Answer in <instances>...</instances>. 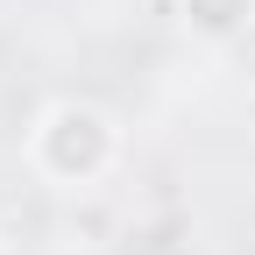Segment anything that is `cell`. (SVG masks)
I'll use <instances>...</instances> for the list:
<instances>
[{"label": "cell", "mask_w": 255, "mask_h": 255, "mask_svg": "<svg viewBox=\"0 0 255 255\" xmlns=\"http://www.w3.org/2000/svg\"><path fill=\"white\" fill-rule=\"evenodd\" d=\"M0 255H7V241H0Z\"/></svg>", "instance_id": "3"}, {"label": "cell", "mask_w": 255, "mask_h": 255, "mask_svg": "<svg viewBox=\"0 0 255 255\" xmlns=\"http://www.w3.org/2000/svg\"><path fill=\"white\" fill-rule=\"evenodd\" d=\"M114 156H121V128L92 100H50L36 114V128H28V163L50 184H64V191L100 184L114 170Z\"/></svg>", "instance_id": "1"}, {"label": "cell", "mask_w": 255, "mask_h": 255, "mask_svg": "<svg viewBox=\"0 0 255 255\" xmlns=\"http://www.w3.org/2000/svg\"><path fill=\"white\" fill-rule=\"evenodd\" d=\"M177 14H184L191 36L227 43V36H241V28L255 21V0H177Z\"/></svg>", "instance_id": "2"}]
</instances>
